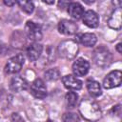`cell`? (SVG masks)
Instances as JSON below:
<instances>
[{
	"mask_svg": "<svg viewBox=\"0 0 122 122\" xmlns=\"http://www.w3.org/2000/svg\"><path fill=\"white\" fill-rule=\"evenodd\" d=\"M79 112L85 119L90 121H96L102 116L99 105L94 100L89 98H85L80 102Z\"/></svg>",
	"mask_w": 122,
	"mask_h": 122,
	"instance_id": "1",
	"label": "cell"
},
{
	"mask_svg": "<svg viewBox=\"0 0 122 122\" xmlns=\"http://www.w3.org/2000/svg\"><path fill=\"white\" fill-rule=\"evenodd\" d=\"M87 89L90 94L93 97H98L102 94V90L101 86L97 81L94 80H89L87 82Z\"/></svg>",
	"mask_w": 122,
	"mask_h": 122,
	"instance_id": "17",
	"label": "cell"
},
{
	"mask_svg": "<svg viewBox=\"0 0 122 122\" xmlns=\"http://www.w3.org/2000/svg\"><path fill=\"white\" fill-rule=\"evenodd\" d=\"M82 20H83V23L89 28H92V29L97 28L99 25V17L97 13L92 10L84 12L82 16Z\"/></svg>",
	"mask_w": 122,
	"mask_h": 122,
	"instance_id": "12",
	"label": "cell"
},
{
	"mask_svg": "<svg viewBox=\"0 0 122 122\" xmlns=\"http://www.w3.org/2000/svg\"><path fill=\"white\" fill-rule=\"evenodd\" d=\"M18 0H3V3L8 7H12L17 3Z\"/></svg>",
	"mask_w": 122,
	"mask_h": 122,
	"instance_id": "23",
	"label": "cell"
},
{
	"mask_svg": "<svg viewBox=\"0 0 122 122\" xmlns=\"http://www.w3.org/2000/svg\"><path fill=\"white\" fill-rule=\"evenodd\" d=\"M67 10L69 15L75 20L81 19L84 14V8L77 2H71L67 8Z\"/></svg>",
	"mask_w": 122,
	"mask_h": 122,
	"instance_id": "15",
	"label": "cell"
},
{
	"mask_svg": "<svg viewBox=\"0 0 122 122\" xmlns=\"http://www.w3.org/2000/svg\"><path fill=\"white\" fill-rule=\"evenodd\" d=\"M43 2L48 4V5H52L54 3V0H43Z\"/></svg>",
	"mask_w": 122,
	"mask_h": 122,
	"instance_id": "30",
	"label": "cell"
},
{
	"mask_svg": "<svg viewBox=\"0 0 122 122\" xmlns=\"http://www.w3.org/2000/svg\"><path fill=\"white\" fill-rule=\"evenodd\" d=\"M42 51H43L42 45L37 43V42H33V43H31L30 45L28 46L26 53H27L28 58L30 61H36L40 57V55L42 53Z\"/></svg>",
	"mask_w": 122,
	"mask_h": 122,
	"instance_id": "13",
	"label": "cell"
},
{
	"mask_svg": "<svg viewBox=\"0 0 122 122\" xmlns=\"http://www.w3.org/2000/svg\"><path fill=\"white\" fill-rule=\"evenodd\" d=\"M11 119H12V120H22V118L19 117V114H18V113H12Z\"/></svg>",
	"mask_w": 122,
	"mask_h": 122,
	"instance_id": "27",
	"label": "cell"
},
{
	"mask_svg": "<svg viewBox=\"0 0 122 122\" xmlns=\"http://www.w3.org/2000/svg\"><path fill=\"white\" fill-rule=\"evenodd\" d=\"M57 51L60 57L67 60H71L77 55L78 44L73 40H65L59 44Z\"/></svg>",
	"mask_w": 122,
	"mask_h": 122,
	"instance_id": "3",
	"label": "cell"
},
{
	"mask_svg": "<svg viewBox=\"0 0 122 122\" xmlns=\"http://www.w3.org/2000/svg\"><path fill=\"white\" fill-rule=\"evenodd\" d=\"M121 0H112V4L115 8H121Z\"/></svg>",
	"mask_w": 122,
	"mask_h": 122,
	"instance_id": "26",
	"label": "cell"
},
{
	"mask_svg": "<svg viewBox=\"0 0 122 122\" xmlns=\"http://www.w3.org/2000/svg\"><path fill=\"white\" fill-rule=\"evenodd\" d=\"M121 76L122 73L119 70L112 71L104 78L103 87L105 89H112L115 87H119L121 85Z\"/></svg>",
	"mask_w": 122,
	"mask_h": 122,
	"instance_id": "6",
	"label": "cell"
},
{
	"mask_svg": "<svg viewBox=\"0 0 122 122\" xmlns=\"http://www.w3.org/2000/svg\"><path fill=\"white\" fill-rule=\"evenodd\" d=\"M60 77V71L57 68L50 69L45 72V78L49 81H55Z\"/></svg>",
	"mask_w": 122,
	"mask_h": 122,
	"instance_id": "20",
	"label": "cell"
},
{
	"mask_svg": "<svg viewBox=\"0 0 122 122\" xmlns=\"http://www.w3.org/2000/svg\"><path fill=\"white\" fill-rule=\"evenodd\" d=\"M92 58L94 63L102 69L109 67L112 61V55L111 51L104 46H99L94 49L92 52Z\"/></svg>",
	"mask_w": 122,
	"mask_h": 122,
	"instance_id": "2",
	"label": "cell"
},
{
	"mask_svg": "<svg viewBox=\"0 0 122 122\" xmlns=\"http://www.w3.org/2000/svg\"><path fill=\"white\" fill-rule=\"evenodd\" d=\"M25 58L23 54L19 53L10 58L5 66V72L8 74H15L19 72L24 65Z\"/></svg>",
	"mask_w": 122,
	"mask_h": 122,
	"instance_id": "4",
	"label": "cell"
},
{
	"mask_svg": "<svg viewBox=\"0 0 122 122\" xmlns=\"http://www.w3.org/2000/svg\"><path fill=\"white\" fill-rule=\"evenodd\" d=\"M77 40H78L79 43H81L85 47H93L97 42L96 35L93 34V33H90V32L80 34L78 36Z\"/></svg>",
	"mask_w": 122,
	"mask_h": 122,
	"instance_id": "16",
	"label": "cell"
},
{
	"mask_svg": "<svg viewBox=\"0 0 122 122\" xmlns=\"http://www.w3.org/2000/svg\"><path fill=\"white\" fill-rule=\"evenodd\" d=\"M116 51L119 52V53H122V44L121 43H118L116 45Z\"/></svg>",
	"mask_w": 122,
	"mask_h": 122,
	"instance_id": "28",
	"label": "cell"
},
{
	"mask_svg": "<svg viewBox=\"0 0 122 122\" xmlns=\"http://www.w3.org/2000/svg\"><path fill=\"white\" fill-rule=\"evenodd\" d=\"M25 32L28 36V38L33 42H37L42 39V30L40 25L32 22L28 21L25 25Z\"/></svg>",
	"mask_w": 122,
	"mask_h": 122,
	"instance_id": "5",
	"label": "cell"
},
{
	"mask_svg": "<svg viewBox=\"0 0 122 122\" xmlns=\"http://www.w3.org/2000/svg\"><path fill=\"white\" fill-rule=\"evenodd\" d=\"M66 100H67V104L70 108H74L78 102V95L76 92H69L66 94Z\"/></svg>",
	"mask_w": 122,
	"mask_h": 122,
	"instance_id": "19",
	"label": "cell"
},
{
	"mask_svg": "<svg viewBox=\"0 0 122 122\" xmlns=\"http://www.w3.org/2000/svg\"><path fill=\"white\" fill-rule=\"evenodd\" d=\"M77 25L71 20L62 19L58 23V31L65 35H72L77 32Z\"/></svg>",
	"mask_w": 122,
	"mask_h": 122,
	"instance_id": "8",
	"label": "cell"
},
{
	"mask_svg": "<svg viewBox=\"0 0 122 122\" xmlns=\"http://www.w3.org/2000/svg\"><path fill=\"white\" fill-rule=\"evenodd\" d=\"M82 1L87 5H92V4H93L95 2V0H82Z\"/></svg>",
	"mask_w": 122,
	"mask_h": 122,
	"instance_id": "29",
	"label": "cell"
},
{
	"mask_svg": "<svg viewBox=\"0 0 122 122\" xmlns=\"http://www.w3.org/2000/svg\"><path fill=\"white\" fill-rule=\"evenodd\" d=\"M90 70V63L84 58L76 59L72 64V71L76 76H84Z\"/></svg>",
	"mask_w": 122,
	"mask_h": 122,
	"instance_id": "9",
	"label": "cell"
},
{
	"mask_svg": "<svg viewBox=\"0 0 122 122\" xmlns=\"http://www.w3.org/2000/svg\"><path fill=\"white\" fill-rule=\"evenodd\" d=\"M63 120L64 121H77L79 120V117L72 112H69V113H65L63 116Z\"/></svg>",
	"mask_w": 122,
	"mask_h": 122,
	"instance_id": "21",
	"label": "cell"
},
{
	"mask_svg": "<svg viewBox=\"0 0 122 122\" xmlns=\"http://www.w3.org/2000/svg\"><path fill=\"white\" fill-rule=\"evenodd\" d=\"M28 87L27 81L21 77V76H14L11 78L10 83V89L13 92H20L24 90H26Z\"/></svg>",
	"mask_w": 122,
	"mask_h": 122,
	"instance_id": "14",
	"label": "cell"
},
{
	"mask_svg": "<svg viewBox=\"0 0 122 122\" xmlns=\"http://www.w3.org/2000/svg\"><path fill=\"white\" fill-rule=\"evenodd\" d=\"M62 82L68 90L71 91H78L82 89V81L79 80L77 77L71 75V74H67L62 77Z\"/></svg>",
	"mask_w": 122,
	"mask_h": 122,
	"instance_id": "11",
	"label": "cell"
},
{
	"mask_svg": "<svg viewBox=\"0 0 122 122\" xmlns=\"http://www.w3.org/2000/svg\"><path fill=\"white\" fill-rule=\"evenodd\" d=\"M112 112L114 113H116V114H120L121 113V106L120 105H117V106L113 107L112 108Z\"/></svg>",
	"mask_w": 122,
	"mask_h": 122,
	"instance_id": "24",
	"label": "cell"
},
{
	"mask_svg": "<svg viewBox=\"0 0 122 122\" xmlns=\"http://www.w3.org/2000/svg\"><path fill=\"white\" fill-rule=\"evenodd\" d=\"M71 3V0H58V8L60 10H65Z\"/></svg>",
	"mask_w": 122,
	"mask_h": 122,
	"instance_id": "22",
	"label": "cell"
},
{
	"mask_svg": "<svg viewBox=\"0 0 122 122\" xmlns=\"http://www.w3.org/2000/svg\"><path fill=\"white\" fill-rule=\"evenodd\" d=\"M121 15H122L121 8H115L108 20V25L111 29H113L116 30H119L121 29V27H122Z\"/></svg>",
	"mask_w": 122,
	"mask_h": 122,
	"instance_id": "10",
	"label": "cell"
},
{
	"mask_svg": "<svg viewBox=\"0 0 122 122\" xmlns=\"http://www.w3.org/2000/svg\"><path fill=\"white\" fill-rule=\"evenodd\" d=\"M17 3L20 9L28 14H30L34 10V5L31 0H18Z\"/></svg>",
	"mask_w": 122,
	"mask_h": 122,
	"instance_id": "18",
	"label": "cell"
},
{
	"mask_svg": "<svg viewBox=\"0 0 122 122\" xmlns=\"http://www.w3.org/2000/svg\"><path fill=\"white\" fill-rule=\"evenodd\" d=\"M7 49H6V46L3 44V43H0V55H3L5 54Z\"/></svg>",
	"mask_w": 122,
	"mask_h": 122,
	"instance_id": "25",
	"label": "cell"
},
{
	"mask_svg": "<svg viewBox=\"0 0 122 122\" xmlns=\"http://www.w3.org/2000/svg\"><path fill=\"white\" fill-rule=\"evenodd\" d=\"M30 93L37 99H44L47 96V88L44 81L40 78L35 79L30 85Z\"/></svg>",
	"mask_w": 122,
	"mask_h": 122,
	"instance_id": "7",
	"label": "cell"
}]
</instances>
